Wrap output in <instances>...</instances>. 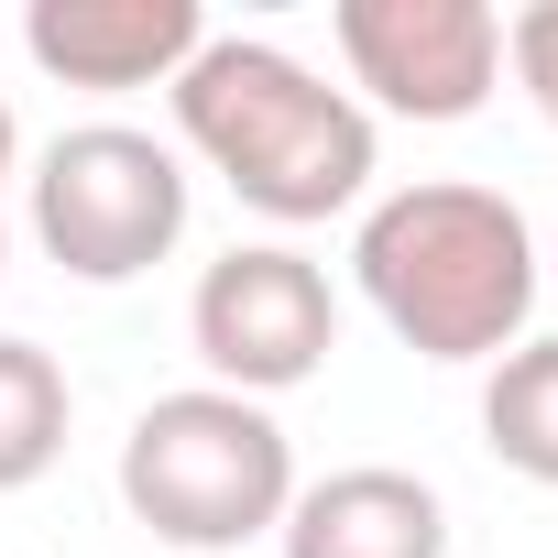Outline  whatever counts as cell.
Masks as SVG:
<instances>
[{
    "mask_svg": "<svg viewBox=\"0 0 558 558\" xmlns=\"http://www.w3.org/2000/svg\"><path fill=\"white\" fill-rule=\"evenodd\" d=\"M34 241L77 274V286H132L186 241V165L175 143L132 132V121H88L56 132L34 165Z\"/></svg>",
    "mask_w": 558,
    "mask_h": 558,
    "instance_id": "obj_4",
    "label": "cell"
},
{
    "mask_svg": "<svg viewBox=\"0 0 558 558\" xmlns=\"http://www.w3.org/2000/svg\"><path fill=\"white\" fill-rule=\"evenodd\" d=\"M197 45V0H34L23 12V56L56 88H175Z\"/></svg>",
    "mask_w": 558,
    "mask_h": 558,
    "instance_id": "obj_7",
    "label": "cell"
},
{
    "mask_svg": "<svg viewBox=\"0 0 558 558\" xmlns=\"http://www.w3.org/2000/svg\"><path fill=\"white\" fill-rule=\"evenodd\" d=\"M12 154H23V132H12V99H0V175H12Z\"/></svg>",
    "mask_w": 558,
    "mask_h": 558,
    "instance_id": "obj_12",
    "label": "cell"
},
{
    "mask_svg": "<svg viewBox=\"0 0 558 558\" xmlns=\"http://www.w3.org/2000/svg\"><path fill=\"white\" fill-rule=\"evenodd\" d=\"M482 449L558 493V340H514L482 384Z\"/></svg>",
    "mask_w": 558,
    "mask_h": 558,
    "instance_id": "obj_10",
    "label": "cell"
},
{
    "mask_svg": "<svg viewBox=\"0 0 558 558\" xmlns=\"http://www.w3.org/2000/svg\"><path fill=\"white\" fill-rule=\"evenodd\" d=\"M329 34L351 56V88H373L395 121H471L504 77V12L482 0H340Z\"/></svg>",
    "mask_w": 558,
    "mask_h": 558,
    "instance_id": "obj_6",
    "label": "cell"
},
{
    "mask_svg": "<svg viewBox=\"0 0 558 558\" xmlns=\"http://www.w3.org/2000/svg\"><path fill=\"white\" fill-rule=\"evenodd\" d=\"M66 427H77V395H66L56 351L45 340H0V493H34L66 460Z\"/></svg>",
    "mask_w": 558,
    "mask_h": 558,
    "instance_id": "obj_9",
    "label": "cell"
},
{
    "mask_svg": "<svg viewBox=\"0 0 558 558\" xmlns=\"http://www.w3.org/2000/svg\"><path fill=\"white\" fill-rule=\"evenodd\" d=\"M0 252H12V241H0Z\"/></svg>",
    "mask_w": 558,
    "mask_h": 558,
    "instance_id": "obj_13",
    "label": "cell"
},
{
    "mask_svg": "<svg viewBox=\"0 0 558 558\" xmlns=\"http://www.w3.org/2000/svg\"><path fill=\"white\" fill-rule=\"evenodd\" d=\"M351 274L416 362H504L536 307V230L504 186L416 175L362 208Z\"/></svg>",
    "mask_w": 558,
    "mask_h": 558,
    "instance_id": "obj_2",
    "label": "cell"
},
{
    "mask_svg": "<svg viewBox=\"0 0 558 558\" xmlns=\"http://www.w3.org/2000/svg\"><path fill=\"white\" fill-rule=\"evenodd\" d=\"M121 504H132V525L154 547L230 558V547L286 525V504H296V438L274 427V405L219 395V384L154 395L132 416V438H121Z\"/></svg>",
    "mask_w": 558,
    "mask_h": 558,
    "instance_id": "obj_3",
    "label": "cell"
},
{
    "mask_svg": "<svg viewBox=\"0 0 558 558\" xmlns=\"http://www.w3.org/2000/svg\"><path fill=\"white\" fill-rule=\"evenodd\" d=\"M175 132L186 154L263 219H340L373 186V110L351 88H329L318 66H296L263 34H208L175 77Z\"/></svg>",
    "mask_w": 558,
    "mask_h": 558,
    "instance_id": "obj_1",
    "label": "cell"
},
{
    "mask_svg": "<svg viewBox=\"0 0 558 558\" xmlns=\"http://www.w3.org/2000/svg\"><path fill=\"white\" fill-rule=\"evenodd\" d=\"M504 66H514V88L536 99V121L558 132V0H525V12L504 23Z\"/></svg>",
    "mask_w": 558,
    "mask_h": 558,
    "instance_id": "obj_11",
    "label": "cell"
},
{
    "mask_svg": "<svg viewBox=\"0 0 558 558\" xmlns=\"http://www.w3.org/2000/svg\"><path fill=\"white\" fill-rule=\"evenodd\" d=\"M186 340L208 362L219 395H296L329 373L340 351V296H329V274L296 252V241H230L208 274H197V296H186Z\"/></svg>",
    "mask_w": 558,
    "mask_h": 558,
    "instance_id": "obj_5",
    "label": "cell"
},
{
    "mask_svg": "<svg viewBox=\"0 0 558 558\" xmlns=\"http://www.w3.org/2000/svg\"><path fill=\"white\" fill-rule=\"evenodd\" d=\"M286 558H449V504L416 482V471H329V482H296L286 504Z\"/></svg>",
    "mask_w": 558,
    "mask_h": 558,
    "instance_id": "obj_8",
    "label": "cell"
}]
</instances>
